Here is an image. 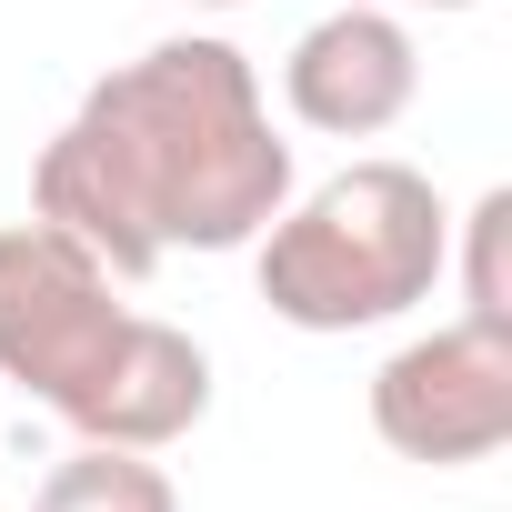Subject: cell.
<instances>
[{
  "label": "cell",
  "instance_id": "3957f363",
  "mask_svg": "<svg viewBox=\"0 0 512 512\" xmlns=\"http://www.w3.org/2000/svg\"><path fill=\"white\" fill-rule=\"evenodd\" d=\"M121 332H131V302L71 231H51L41 211L0 231V382H21L41 412L71 422L81 392L111 372Z\"/></svg>",
  "mask_w": 512,
  "mask_h": 512
},
{
  "label": "cell",
  "instance_id": "6da1fadb",
  "mask_svg": "<svg viewBox=\"0 0 512 512\" xmlns=\"http://www.w3.org/2000/svg\"><path fill=\"white\" fill-rule=\"evenodd\" d=\"M292 181L302 171L272 131L262 71L211 31H181L81 91L31 161V211L111 282H151L171 251H251Z\"/></svg>",
  "mask_w": 512,
  "mask_h": 512
},
{
  "label": "cell",
  "instance_id": "30bf717a",
  "mask_svg": "<svg viewBox=\"0 0 512 512\" xmlns=\"http://www.w3.org/2000/svg\"><path fill=\"white\" fill-rule=\"evenodd\" d=\"M191 11H241V0H191Z\"/></svg>",
  "mask_w": 512,
  "mask_h": 512
},
{
  "label": "cell",
  "instance_id": "277c9868",
  "mask_svg": "<svg viewBox=\"0 0 512 512\" xmlns=\"http://www.w3.org/2000/svg\"><path fill=\"white\" fill-rule=\"evenodd\" d=\"M372 432L402 462H432V472L492 462L512 442V332H492V322L412 332L372 372Z\"/></svg>",
  "mask_w": 512,
  "mask_h": 512
},
{
  "label": "cell",
  "instance_id": "52a82bcc",
  "mask_svg": "<svg viewBox=\"0 0 512 512\" xmlns=\"http://www.w3.org/2000/svg\"><path fill=\"white\" fill-rule=\"evenodd\" d=\"M31 512H181L171 472L151 452H121V442H81L71 462H51L41 502Z\"/></svg>",
  "mask_w": 512,
  "mask_h": 512
},
{
  "label": "cell",
  "instance_id": "8992f818",
  "mask_svg": "<svg viewBox=\"0 0 512 512\" xmlns=\"http://www.w3.org/2000/svg\"><path fill=\"white\" fill-rule=\"evenodd\" d=\"M201 412H211V352L181 322L131 312V332H121L111 372L81 392L71 432L81 442H121V452H171L181 432H201Z\"/></svg>",
  "mask_w": 512,
  "mask_h": 512
},
{
  "label": "cell",
  "instance_id": "5b68a950",
  "mask_svg": "<svg viewBox=\"0 0 512 512\" xmlns=\"http://www.w3.org/2000/svg\"><path fill=\"white\" fill-rule=\"evenodd\" d=\"M282 101L302 131L322 141H372L392 131L412 101H422V51L402 31V11H382V0H342V11H322L292 61H282Z\"/></svg>",
  "mask_w": 512,
  "mask_h": 512
},
{
  "label": "cell",
  "instance_id": "ba28073f",
  "mask_svg": "<svg viewBox=\"0 0 512 512\" xmlns=\"http://www.w3.org/2000/svg\"><path fill=\"white\" fill-rule=\"evenodd\" d=\"M512 191H482L462 211V322H492L512 332Z\"/></svg>",
  "mask_w": 512,
  "mask_h": 512
},
{
  "label": "cell",
  "instance_id": "7a4b0ae2",
  "mask_svg": "<svg viewBox=\"0 0 512 512\" xmlns=\"http://www.w3.org/2000/svg\"><path fill=\"white\" fill-rule=\"evenodd\" d=\"M452 211L412 161H352L322 191L282 201L251 241V282L292 332H372L442 292Z\"/></svg>",
  "mask_w": 512,
  "mask_h": 512
},
{
  "label": "cell",
  "instance_id": "9c48e42d",
  "mask_svg": "<svg viewBox=\"0 0 512 512\" xmlns=\"http://www.w3.org/2000/svg\"><path fill=\"white\" fill-rule=\"evenodd\" d=\"M382 11H482V0H382Z\"/></svg>",
  "mask_w": 512,
  "mask_h": 512
}]
</instances>
